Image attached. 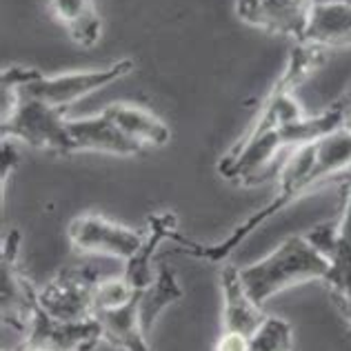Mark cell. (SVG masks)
Instances as JSON below:
<instances>
[{"label": "cell", "instance_id": "ba28073f", "mask_svg": "<svg viewBox=\"0 0 351 351\" xmlns=\"http://www.w3.org/2000/svg\"><path fill=\"white\" fill-rule=\"evenodd\" d=\"M25 336V345H49L58 351H91L103 340V329L96 316L87 320H58L36 304Z\"/></svg>", "mask_w": 351, "mask_h": 351}, {"label": "cell", "instance_id": "6da1fadb", "mask_svg": "<svg viewBox=\"0 0 351 351\" xmlns=\"http://www.w3.org/2000/svg\"><path fill=\"white\" fill-rule=\"evenodd\" d=\"M351 169V127H343L338 132H331L322 138H316L307 145H300L289 152L285 162L278 169V191L274 200H269L263 209L249 216L245 223H240L225 240L214 245L196 243L182 234H176L171 243L176 252L187 254L193 258H202L209 263H223L236 252L256 229H261L267 220H271L282 209H287L293 202H298L320 184L338 178Z\"/></svg>", "mask_w": 351, "mask_h": 351}, {"label": "cell", "instance_id": "7402d4cb", "mask_svg": "<svg viewBox=\"0 0 351 351\" xmlns=\"http://www.w3.org/2000/svg\"><path fill=\"white\" fill-rule=\"evenodd\" d=\"M214 351H249V336L236 331H223L216 340Z\"/></svg>", "mask_w": 351, "mask_h": 351}, {"label": "cell", "instance_id": "ffe728a7", "mask_svg": "<svg viewBox=\"0 0 351 351\" xmlns=\"http://www.w3.org/2000/svg\"><path fill=\"white\" fill-rule=\"evenodd\" d=\"M293 329L289 320L267 316L263 325L249 336V351H291Z\"/></svg>", "mask_w": 351, "mask_h": 351}, {"label": "cell", "instance_id": "5b68a950", "mask_svg": "<svg viewBox=\"0 0 351 351\" xmlns=\"http://www.w3.org/2000/svg\"><path fill=\"white\" fill-rule=\"evenodd\" d=\"M134 69H136V62L132 58L112 62V64H107V67L87 69V71H69V73H58V76H45V73L36 69L34 76L18 91L25 96L45 100L47 105H53L58 109H67L73 103H78L80 98H85L89 94H94V91L129 76Z\"/></svg>", "mask_w": 351, "mask_h": 351}, {"label": "cell", "instance_id": "30bf717a", "mask_svg": "<svg viewBox=\"0 0 351 351\" xmlns=\"http://www.w3.org/2000/svg\"><path fill=\"white\" fill-rule=\"evenodd\" d=\"M18 245H21V232L18 229L7 232L3 240V261H0L3 263V322L27 334L34 309L38 304V291L16 269Z\"/></svg>", "mask_w": 351, "mask_h": 351}, {"label": "cell", "instance_id": "603a6c76", "mask_svg": "<svg viewBox=\"0 0 351 351\" xmlns=\"http://www.w3.org/2000/svg\"><path fill=\"white\" fill-rule=\"evenodd\" d=\"M331 298H334L336 307L343 313V318L347 320L349 331H351V285L347 287H340V289H331Z\"/></svg>", "mask_w": 351, "mask_h": 351}, {"label": "cell", "instance_id": "d4e9b609", "mask_svg": "<svg viewBox=\"0 0 351 351\" xmlns=\"http://www.w3.org/2000/svg\"><path fill=\"white\" fill-rule=\"evenodd\" d=\"M316 3H327V0H316ZM340 3H347V5H351V0H340Z\"/></svg>", "mask_w": 351, "mask_h": 351}, {"label": "cell", "instance_id": "8fae6325", "mask_svg": "<svg viewBox=\"0 0 351 351\" xmlns=\"http://www.w3.org/2000/svg\"><path fill=\"white\" fill-rule=\"evenodd\" d=\"M69 132L73 141V154L100 152L112 156H138L145 152L141 143L132 141L125 132H120L105 114L69 118Z\"/></svg>", "mask_w": 351, "mask_h": 351}, {"label": "cell", "instance_id": "d6986e66", "mask_svg": "<svg viewBox=\"0 0 351 351\" xmlns=\"http://www.w3.org/2000/svg\"><path fill=\"white\" fill-rule=\"evenodd\" d=\"M336 225V252L329 258V276L327 285L329 289H340L351 285V180H349V193L347 202Z\"/></svg>", "mask_w": 351, "mask_h": 351}, {"label": "cell", "instance_id": "ac0fdd59", "mask_svg": "<svg viewBox=\"0 0 351 351\" xmlns=\"http://www.w3.org/2000/svg\"><path fill=\"white\" fill-rule=\"evenodd\" d=\"M180 298H182V287L178 278H176V271L169 265H160L158 274H156V280L138 295V316H141V325L147 336H152L154 325L160 313L178 302Z\"/></svg>", "mask_w": 351, "mask_h": 351}, {"label": "cell", "instance_id": "7c38bea8", "mask_svg": "<svg viewBox=\"0 0 351 351\" xmlns=\"http://www.w3.org/2000/svg\"><path fill=\"white\" fill-rule=\"evenodd\" d=\"M298 43L313 45L325 51L351 47V5L340 0L313 3L307 27Z\"/></svg>", "mask_w": 351, "mask_h": 351}, {"label": "cell", "instance_id": "7a4b0ae2", "mask_svg": "<svg viewBox=\"0 0 351 351\" xmlns=\"http://www.w3.org/2000/svg\"><path fill=\"white\" fill-rule=\"evenodd\" d=\"M347 127V112L336 103L316 116H304L289 125L269 129H252L229 149L218 162V171L225 180L238 184H256L278 169V156L285 149H295L316 138Z\"/></svg>", "mask_w": 351, "mask_h": 351}, {"label": "cell", "instance_id": "44dd1931", "mask_svg": "<svg viewBox=\"0 0 351 351\" xmlns=\"http://www.w3.org/2000/svg\"><path fill=\"white\" fill-rule=\"evenodd\" d=\"M136 293H138V289H134L132 285L125 280L123 274L103 276V278L98 280L96 291H94V313L123 307V304H127Z\"/></svg>", "mask_w": 351, "mask_h": 351}, {"label": "cell", "instance_id": "9a60e30c", "mask_svg": "<svg viewBox=\"0 0 351 351\" xmlns=\"http://www.w3.org/2000/svg\"><path fill=\"white\" fill-rule=\"evenodd\" d=\"M138 295H141V291L118 309L94 313L96 320L100 322V329H103V340H107L116 349L152 351L149 343H147L149 336L145 334V329L141 325V316H138Z\"/></svg>", "mask_w": 351, "mask_h": 351}, {"label": "cell", "instance_id": "e0dca14e", "mask_svg": "<svg viewBox=\"0 0 351 351\" xmlns=\"http://www.w3.org/2000/svg\"><path fill=\"white\" fill-rule=\"evenodd\" d=\"M53 18L80 47H94L103 36V21L94 0H49Z\"/></svg>", "mask_w": 351, "mask_h": 351}, {"label": "cell", "instance_id": "484cf974", "mask_svg": "<svg viewBox=\"0 0 351 351\" xmlns=\"http://www.w3.org/2000/svg\"><path fill=\"white\" fill-rule=\"evenodd\" d=\"M3 351H5V349H3Z\"/></svg>", "mask_w": 351, "mask_h": 351}, {"label": "cell", "instance_id": "52a82bcc", "mask_svg": "<svg viewBox=\"0 0 351 351\" xmlns=\"http://www.w3.org/2000/svg\"><path fill=\"white\" fill-rule=\"evenodd\" d=\"M69 245L85 256H109L127 263L138 247L143 245V234L98 214L76 216L67 227Z\"/></svg>", "mask_w": 351, "mask_h": 351}, {"label": "cell", "instance_id": "cb8c5ba5", "mask_svg": "<svg viewBox=\"0 0 351 351\" xmlns=\"http://www.w3.org/2000/svg\"><path fill=\"white\" fill-rule=\"evenodd\" d=\"M21 351H58V349H53L49 345H23Z\"/></svg>", "mask_w": 351, "mask_h": 351}, {"label": "cell", "instance_id": "4fadbf2b", "mask_svg": "<svg viewBox=\"0 0 351 351\" xmlns=\"http://www.w3.org/2000/svg\"><path fill=\"white\" fill-rule=\"evenodd\" d=\"M220 285H223V331L252 336L263 325L267 313L245 289L238 267L225 263L220 271Z\"/></svg>", "mask_w": 351, "mask_h": 351}, {"label": "cell", "instance_id": "5bb4252c", "mask_svg": "<svg viewBox=\"0 0 351 351\" xmlns=\"http://www.w3.org/2000/svg\"><path fill=\"white\" fill-rule=\"evenodd\" d=\"M176 225H178V218L171 211H162V214H156L149 218V227L143 234V245L138 247V252L123 265V271H120L134 289L143 291L156 280L152 258L160 243H165V240L171 243V238L178 234Z\"/></svg>", "mask_w": 351, "mask_h": 351}, {"label": "cell", "instance_id": "8992f818", "mask_svg": "<svg viewBox=\"0 0 351 351\" xmlns=\"http://www.w3.org/2000/svg\"><path fill=\"white\" fill-rule=\"evenodd\" d=\"M94 267H64L38 291V304L58 320L94 318V291L98 280Z\"/></svg>", "mask_w": 351, "mask_h": 351}, {"label": "cell", "instance_id": "277c9868", "mask_svg": "<svg viewBox=\"0 0 351 351\" xmlns=\"http://www.w3.org/2000/svg\"><path fill=\"white\" fill-rule=\"evenodd\" d=\"M0 134L3 138H12V141H23L34 149L51 152L58 156L73 154L69 118H64V109L25 94H21V100L12 112L3 116Z\"/></svg>", "mask_w": 351, "mask_h": 351}, {"label": "cell", "instance_id": "9c48e42d", "mask_svg": "<svg viewBox=\"0 0 351 351\" xmlns=\"http://www.w3.org/2000/svg\"><path fill=\"white\" fill-rule=\"evenodd\" d=\"M316 0H238L236 14L243 23L267 34L300 40Z\"/></svg>", "mask_w": 351, "mask_h": 351}, {"label": "cell", "instance_id": "3957f363", "mask_svg": "<svg viewBox=\"0 0 351 351\" xmlns=\"http://www.w3.org/2000/svg\"><path fill=\"white\" fill-rule=\"evenodd\" d=\"M331 265L322 258L304 236H289L269 256L240 269L245 289L261 304L285 289L327 280Z\"/></svg>", "mask_w": 351, "mask_h": 351}, {"label": "cell", "instance_id": "2e32d148", "mask_svg": "<svg viewBox=\"0 0 351 351\" xmlns=\"http://www.w3.org/2000/svg\"><path fill=\"white\" fill-rule=\"evenodd\" d=\"M103 114L112 123L125 132L132 141L141 143L143 147H165L169 143L171 132L158 116H154L147 109L129 103H112L103 109Z\"/></svg>", "mask_w": 351, "mask_h": 351}]
</instances>
